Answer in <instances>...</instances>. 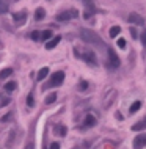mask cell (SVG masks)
<instances>
[{"mask_svg": "<svg viewBox=\"0 0 146 149\" xmlns=\"http://www.w3.org/2000/svg\"><path fill=\"white\" fill-rule=\"evenodd\" d=\"M80 38H82L85 43L88 44H94V46H104L101 36H98L93 30H88V28H82L80 30Z\"/></svg>", "mask_w": 146, "mask_h": 149, "instance_id": "6da1fadb", "label": "cell"}, {"mask_svg": "<svg viewBox=\"0 0 146 149\" xmlns=\"http://www.w3.org/2000/svg\"><path fill=\"white\" fill-rule=\"evenodd\" d=\"M74 53L79 57V58H82L85 63L91 64V66H98V57H96L94 50H91V49H85V52L74 50Z\"/></svg>", "mask_w": 146, "mask_h": 149, "instance_id": "7a4b0ae2", "label": "cell"}, {"mask_svg": "<svg viewBox=\"0 0 146 149\" xmlns=\"http://www.w3.org/2000/svg\"><path fill=\"white\" fill-rule=\"evenodd\" d=\"M77 16H79L77 10H66V11H61V13L57 14V21L58 22H66V21H71V19H75Z\"/></svg>", "mask_w": 146, "mask_h": 149, "instance_id": "3957f363", "label": "cell"}, {"mask_svg": "<svg viewBox=\"0 0 146 149\" xmlns=\"http://www.w3.org/2000/svg\"><path fill=\"white\" fill-rule=\"evenodd\" d=\"M63 80H64V72L57 71V72H53V74L51 75V80H49L47 86H51V88H57V86H60L61 83H63Z\"/></svg>", "mask_w": 146, "mask_h": 149, "instance_id": "277c9868", "label": "cell"}, {"mask_svg": "<svg viewBox=\"0 0 146 149\" xmlns=\"http://www.w3.org/2000/svg\"><path fill=\"white\" fill-rule=\"evenodd\" d=\"M107 55H109V66L110 68H118L120 66V57L112 47H107Z\"/></svg>", "mask_w": 146, "mask_h": 149, "instance_id": "5b68a950", "label": "cell"}, {"mask_svg": "<svg viewBox=\"0 0 146 149\" xmlns=\"http://www.w3.org/2000/svg\"><path fill=\"white\" fill-rule=\"evenodd\" d=\"M83 3H85V14H83V17L88 21L96 13V6H94L93 0H83Z\"/></svg>", "mask_w": 146, "mask_h": 149, "instance_id": "8992f818", "label": "cell"}, {"mask_svg": "<svg viewBox=\"0 0 146 149\" xmlns=\"http://www.w3.org/2000/svg\"><path fill=\"white\" fill-rule=\"evenodd\" d=\"M127 22L129 24H134V25H145V19L137 13H129Z\"/></svg>", "mask_w": 146, "mask_h": 149, "instance_id": "52a82bcc", "label": "cell"}, {"mask_svg": "<svg viewBox=\"0 0 146 149\" xmlns=\"http://www.w3.org/2000/svg\"><path fill=\"white\" fill-rule=\"evenodd\" d=\"M146 146V133H140L134 140V149H141Z\"/></svg>", "mask_w": 146, "mask_h": 149, "instance_id": "ba28073f", "label": "cell"}, {"mask_svg": "<svg viewBox=\"0 0 146 149\" xmlns=\"http://www.w3.org/2000/svg\"><path fill=\"white\" fill-rule=\"evenodd\" d=\"M13 19L16 21V24H24L25 19H27V11H19V13H14L13 14Z\"/></svg>", "mask_w": 146, "mask_h": 149, "instance_id": "9c48e42d", "label": "cell"}, {"mask_svg": "<svg viewBox=\"0 0 146 149\" xmlns=\"http://www.w3.org/2000/svg\"><path fill=\"white\" fill-rule=\"evenodd\" d=\"M145 129H146V116L132 126V130L134 132H140V130H145Z\"/></svg>", "mask_w": 146, "mask_h": 149, "instance_id": "30bf717a", "label": "cell"}, {"mask_svg": "<svg viewBox=\"0 0 146 149\" xmlns=\"http://www.w3.org/2000/svg\"><path fill=\"white\" fill-rule=\"evenodd\" d=\"M60 41H61L60 36H53V38H51V39L47 41V44H46V49H47V50H51V49H55L57 44H58Z\"/></svg>", "mask_w": 146, "mask_h": 149, "instance_id": "8fae6325", "label": "cell"}, {"mask_svg": "<svg viewBox=\"0 0 146 149\" xmlns=\"http://www.w3.org/2000/svg\"><path fill=\"white\" fill-rule=\"evenodd\" d=\"M83 124H85V127H94V126L98 124V121H96V118L93 116V115H86Z\"/></svg>", "mask_w": 146, "mask_h": 149, "instance_id": "7c38bea8", "label": "cell"}, {"mask_svg": "<svg viewBox=\"0 0 146 149\" xmlns=\"http://www.w3.org/2000/svg\"><path fill=\"white\" fill-rule=\"evenodd\" d=\"M53 132H55L58 137H64L68 133V129H66V126H63V124H57L55 129H53Z\"/></svg>", "mask_w": 146, "mask_h": 149, "instance_id": "4fadbf2b", "label": "cell"}, {"mask_svg": "<svg viewBox=\"0 0 146 149\" xmlns=\"http://www.w3.org/2000/svg\"><path fill=\"white\" fill-rule=\"evenodd\" d=\"M10 11V2L8 0H0V14H5Z\"/></svg>", "mask_w": 146, "mask_h": 149, "instance_id": "5bb4252c", "label": "cell"}, {"mask_svg": "<svg viewBox=\"0 0 146 149\" xmlns=\"http://www.w3.org/2000/svg\"><path fill=\"white\" fill-rule=\"evenodd\" d=\"M44 17H46V11H44V8H38L36 11H35V19H36V21H43Z\"/></svg>", "mask_w": 146, "mask_h": 149, "instance_id": "9a60e30c", "label": "cell"}, {"mask_svg": "<svg viewBox=\"0 0 146 149\" xmlns=\"http://www.w3.org/2000/svg\"><path fill=\"white\" fill-rule=\"evenodd\" d=\"M11 74H13V69H11V68H6V69L0 71V80H5V79H8Z\"/></svg>", "mask_w": 146, "mask_h": 149, "instance_id": "2e32d148", "label": "cell"}, {"mask_svg": "<svg viewBox=\"0 0 146 149\" xmlns=\"http://www.w3.org/2000/svg\"><path fill=\"white\" fill-rule=\"evenodd\" d=\"M47 74H49V68H43V69H39V72H38V82L44 80L46 77H47Z\"/></svg>", "mask_w": 146, "mask_h": 149, "instance_id": "e0dca14e", "label": "cell"}, {"mask_svg": "<svg viewBox=\"0 0 146 149\" xmlns=\"http://www.w3.org/2000/svg\"><path fill=\"white\" fill-rule=\"evenodd\" d=\"M140 108H141V102H140V101H135L132 105H130V108H129V113H132V115H134L135 112H138Z\"/></svg>", "mask_w": 146, "mask_h": 149, "instance_id": "ac0fdd59", "label": "cell"}, {"mask_svg": "<svg viewBox=\"0 0 146 149\" xmlns=\"http://www.w3.org/2000/svg\"><path fill=\"white\" fill-rule=\"evenodd\" d=\"M51 38H53V35H52L51 30H44V32H41V38H39V39H43V41H49Z\"/></svg>", "mask_w": 146, "mask_h": 149, "instance_id": "d6986e66", "label": "cell"}, {"mask_svg": "<svg viewBox=\"0 0 146 149\" xmlns=\"http://www.w3.org/2000/svg\"><path fill=\"white\" fill-rule=\"evenodd\" d=\"M109 33H110V36H112V38H116V36L121 33V28H120L118 25H115V27H112V28H110Z\"/></svg>", "mask_w": 146, "mask_h": 149, "instance_id": "ffe728a7", "label": "cell"}, {"mask_svg": "<svg viewBox=\"0 0 146 149\" xmlns=\"http://www.w3.org/2000/svg\"><path fill=\"white\" fill-rule=\"evenodd\" d=\"M16 86H17V83H16V82H8V83L5 85V90L8 91V93H11V91L16 90Z\"/></svg>", "mask_w": 146, "mask_h": 149, "instance_id": "44dd1931", "label": "cell"}, {"mask_svg": "<svg viewBox=\"0 0 146 149\" xmlns=\"http://www.w3.org/2000/svg\"><path fill=\"white\" fill-rule=\"evenodd\" d=\"M55 101H57V94H55V93L49 94V96L46 97V104H53Z\"/></svg>", "mask_w": 146, "mask_h": 149, "instance_id": "7402d4cb", "label": "cell"}, {"mask_svg": "<svg viewBox=\"0 0 146 149\" xmlns=\"http://www.w3.org/2000/svg\"><path fill=\"white\" fill-rule=\"evenodd\" d=\"M85 90H88V82L82 80V82L79 83V91H85Z\"/></svg>", "mask_w": 146, "mask_h": 149, "instance_id": "603a6c76", "label": "cell"}, {"mask_svg": "<svg viewBox=\"0 0 146 149\" xmlns=\"http://www.w3.org/2000/svg\"><path fill=\"white\" fill-rule=\"evenodd\" d=\"M27 105H28V107H33V105H35V101H33V94H32V93H30L28 96H27Z\"/></svg>", "mask_w": 146, "mask_h": 149, "instance_id": "cb8c5ba5", "label": "cell"}, {"mask_svg": "<svg viewBox=\"0 0 146 149\" xmlns=\"http://www.w3.org/2000/svg\"><path fill=\"white\" fill-rule=\"evenodd\" d=\"M118 47H121V49H126V39H122V38H120V39H118Z\"/></svg>", "mask_w": 146, "mask_h": 149, "instance_id": "d4e9b609", "label": "cell"}, {"mask_svg": "<svg viewBox=\"0 0 146 149\" xmlns=\"http://www.w3.org/2000/svg\"><path fill=\"white\" fill-rule=\"evenodd\" d=\"M39 38H41V32H33L32 33V39L33 41H38Z\"/></svg>", "mask_w": 146, "mask_h": 149, "instance_id": "484cf974", "label": "cell"}, {"mask_svg": "<svg viewBox=\"0 0 146 149\" xmlns=\"http://www.w3.org/2000/svg\"><path fill=\"white\" fill-rule=\"evenodd\" d=\"M11 116H13V113H8V115H5V116L2 118V121H3V123H6V121H10V119H11Z\"/></svg>", "mask_w": 146, "mask_h": 149, "instance_id": "4316f807", "label": "cell"}, {"mask_svg": "<svg viewBox=\"0 0 146 149\" xmlns=\"http://www.w3.org/2000/svg\"><path fill=\"white\" fill-rule=\"evenodd\" d=\"M130 35H132L134 39H137V38H138V33H137V30H135V28H130Z\"/></svg>", "mask_w": 146, "mask_h": 149, "instance_id": "83f0119b", "label": "cell"}, {"mask_svg": "<svg viewBox=\"0 0 146 149\" xmlns=\"http://www.w3.org/2000/svg\"><path fill=\"white\" fill-rule=\"evenodd\" d=\"M140 39H141V43H143L145 46H146V30L143 33H141V36H140Z\"/></svg>", "mask_w": 146, "mask_h": 149, "instance_id": "f1b7e54d", "label": "cell"}, {"mask_svg": "<svg viewBox=\"0 0 146 149\" xmlns=\"http://www.w3.org/2000/svg\"><path fill=\"white\" fill-rule=\"evenodd\" d=\"M51 149H60V144L58 143H52L51 144Z\"/></svg>", "mask_w": 146, "mask_h": 149, "instance_id": "f546056e", "label": "cell"}, {"mask_svg": "<svg viewBox=\"0 0 146 149\" xmlns=\"http://www.w3.org/2000/svg\"><path fill=\"white\" fill-rule=\"evenodd\" d=\"M25 149H33V143H28V144L25 146Z\"/></svg>", "mask_w": 146, "mask_h": 149, "instance_id": "4dcf8cb0", "label": "cell"}]
</instances>
